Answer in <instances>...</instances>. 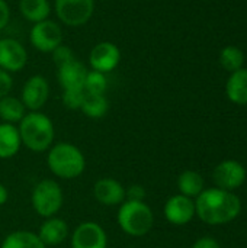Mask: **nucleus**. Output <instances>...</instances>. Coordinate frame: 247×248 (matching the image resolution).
Masks as SVG:
<instances>
[{"label": "nucleus", "instance_id": "nucleus-1", "mask_svg": "<svg viewBox=\"0 0 247 248\" xmlns=\"http://www.w3.org/2000/svg\"><path fill=\"white\" fill-rule=\"evenodd\" d=\"M242 211L237 195L218 187L204 189L195 198V215L208 225H224L234 221Z\"/></svg>", "mask_w": 247, "mask_h": 248}, {"label": "nucleus", "instance_id": "nucleus-2", "mask_svg": "<svg viewBox=\"0 0 247 248\" xmlns=\"http://www.w3.org/2000/svg\"><path fill=\"white\" fill-rule=\"evenodd\" d=\"M22 145L33 153L48 151L55 138V128L49 116L42 112H28L19 122Z\"/></svg>", "mask_w": 247, "mask_h": 248}, {"label": "nucleus", "instance_id": "nucleus-3", "mask_svg": "<svg viewBox=\"0 0 247 248\" xmlns=\"http://www.w3.org/2000/svg\"><path fill=\"white\" fill-rule=\"evenodd\" d=\"M47 164L49 171L64 180H73L83 174L86 158L79 147L71 142H57L48 150Z\"/></svg>", "mask_w": 247, "mask_h": 248}, {"label": "nucleus", "instance_id": "nucleus-4", "mask_svg": "<svg viewBox=\"0 0 247 248\" xmlns=\"http://www.w3.org/2000/svg\"><path fill=\"white\" fill-rule=\"evenodd\" d=\"M116 219L122 232L134 238L147 235L154 225L153 211L144 201H125L119 205Z\"/></svg>", "mask_w": 247, "mask_h": 248}, {"label": "nucleus", "instance_id": "nucleus-5", "mask_svg": "<svg viewBox=\"0 0 247 248\" xmlns=\"http://www.w3.org/2000/svg\"><path fill=\"white\" fill-rule=\"evenodd\" d=\"M64 203L61 186L52 179H44L35 185L31 193V205L42 218L55 217Z\"/></svg>", "mask_w": 247, "mask_h": 248}, {"label": "nucleus", "instance_id": "nucleus-6", "mask_svg": "<svg viewBox=\"0 0 247 248\" xmlns=\"http://www.w3.org/2000/svg\"><path fill=\"white\" fill-rule=\"evenodd\" d=\"M58 20L71 28L86 25L95 13V0H54Z\"/></svg>", "mask_w": 247, "mask_h": 248}, {"label": "nucleus", "instance_id": "nucleus-7", "mask_svg": "<svg viewBox=\"0 0 247 248\" xmlns=\"http://www.w3.org/2000/svg\"><path fill=\"white\" fill-rule=\"evenodd\" d=\"M29 42L39 52L51 54L58 45L63 44L61 25L51 19L33 23L29 31Z\"/></svg>", "mask_w": 247, "mask_h": 248}, {"label": "nucleus", "instance_id": "nucleus-8", "mask_svg": "<svg viewBox=\"0 0 247 248\" xmlns=\"http://www.w3.org/2000/svg\"><path fill=\"white\" fill-rule=\"evenodd\" d=\"M49 99L48 80L41 74L31 76L20 92V100L29 112L41 110Z\"/></svg>", "mask_w": 247, "mask_h": 248}, {"label": "nucleus", "instance_id": "nucleus-9", "mask_svg": "<svg viewBox=\"0 0 247 248\" xmlns=\"http://www.w3.org/2000/svg\"><path fill=\"white\" fill-rule=\"evenodd\" d=\"M121 62V49L111 41L98 42L89 54L90 68L103 74L112 73Z\"/></svg>", "mask_w": 247, "mask_h": 248}, {"label": "nucleus", "instance_id": "nucleus-10", "mask_svg": "<svg viewBox=\"0 0 247 248\" xmlns=\"http://www.w3.org/2000/svg\"><path fill=\"white\" fill-rule=\"evenodd\" d=\"M213 180L218 189L236 190L246 180V169L236 160H224L214 169Z\"/></svg>", "mask_w": 247, "mask_h": 248}, {"label": "nucleus", "instance_id": "nucleus-11", "mask_svg": "<svg viewBox=\"0 0 247 248\" xmlns=\"http://www.w3.org/2000/svg\"><path fill=\"white\" fill-rule=\"evenodd\" d=\"M71 248H108L106 231L98 222H82L73 231Z\"/></svg>", "mask_w": 247, "mask_h": 248}, {"label": "nucleus", "instance_id": "nucleus-12", "mask_svg": "<svg viewBox=\"0 0 247 248\" xmlns=\"http://www.w3.org/2000/svg\"><path fill=\"white\" fill-rule=\"evenodd\" d=\"M28 64L25 46L15 38L0 39V68L7 73H19Z\"/></svg>", "mask_w": 247, "mask_h": 248}, {"label": "nucleus", "instance_id": "nucleus-13", "mask_svg": "<svg viewBox=\"0 0 247 248\" xmlns=\"http://www.w3.org/2000/svg\"><path fill=\"white\" fill-rule=\"evenodd\" d=\"M165 218L167 222L176 227H182L189 224L195 217V202L194 199L183 196V195H175L167 199L165 203Z\"/></svg>", "mask_w": 247, "mask_h": 248}, {"label": "nucleus", "instance_id": "nucleus-14", "mask_svg": "<svg viewBox=\"0 0 247 248\" xmlns=\"http://www.w3.org/2000/svg\"><path fill=\"white\" fill-rule=\"evenodd\" d=\"M95 199L103 206H119L125 202V187L112 177H102L93 186Z\"/></svg>", "mask_w": 247, "mask_h": 248}, {"label": "nucleus", "instance_id": "nucleus-15", "mask_svg": "<svg viewBox=\"0 0 247 248\" xmlns=\"http://www.w3.org/2000/svg\"><path fill=\"white\" fill-rule=\"evenodd\" d=\"M87 71L86 65L74 58L70 62L57 67V80L63 90H84Z\"/></svg>", "mask_w": 247, "mask_h": 248}, {"label": "nucleus", "instance_id": "nucleus-16", "mask_svg": "<svg viewBox=\"0 0 247 248\" xmlns=\"http://www.w3.org/2000/svg\"><path fill=\"white\" fill-rule=\"evenodd\" d=\"M68 232L70 230L64 219L51 217V218H47L39 227L38 237L45 244V247H54V246L64 243L68 237Z\"/></svg>", "mask_w": 247, "mask_h": 248}, {"label": "nucleus", "instance_id": "nucleus-17", "mask_svg": "<svg viewBox=\"0 0 247 248\" xmlns=\"http://www.w3.org/2000/svg\"><path fill=\"white\" fill-rule=\"evenodd\" d=\"M22 147V140L16 125L1 122L0 124V160H9L15 157Z\"/></svg>", "mask_w": 247, "mask_h": 248}, {"label": "nucleus", "instance_id": "nucleus-18", "mask_svg": "<svg viewBox=\"0 0 247 248\" xmlns=\"http://www.w3.org/2000/svg\"><path fill=\"white\" fill-rule=\"evenodd\" d=\"M227 97L236 105H247V68H240L227 80Z\"/></svg>", "mask_w": 247, "mask_h": 248}, {"label": "nucleus", "instance_id": "nucleus-19", "mask_svg": "<svg viewBox=\"0 0 247 248\" xmlns=\"http://www.w3.org/2000/svg\"><path fill=\"white\" fill-rule=\"evenodd\" d=\"M19 12L25 20L33 25L48 19L51 3L49 0H19Z\"/></svg>", "mask_w": 247, "mask_h": 248}, {"label": "nucleus", "instance_id": "nucleus-20", "mask_svg": "<svg viewBox=\"0 0 247 248\" xmlns=\"http://www.w3.org/2000/svg\"><path fill=\"white\" fill-rule=\"evenodd\" d=\"M25 115H26V108L19 97L7 94V96L0 99V119H1V122L16 125L23 119Z\"/></svg>", "mask_w": 247, "mask_h": 248}, {"label": "nucleus", "instance_id": "nucleus-21", "mask_svg": "<svg viewBox=\"0 0 247 248\" xmlns=\"http://www.w3.org/2000/svg\"><path fill=\"white\" fill-rule=\"evenodd\" d=\"M0 248H47L32 231H13L4 237Z\"/></svg>", "mask_w": 247, "mask_h": 248}, {"label": "nucleus", "instance_id": "nucleus-22", "mask_svg": "<svg viewBox=\"0 0 247 248\" xmlns=\"http://www.w3.org/2000/svg\"><path fill=\"white\" fill-rule=\"evenodd\" d=\"M178 189L181 195L188 198H198L204 190V179L198 171L185 170L178 177Z\"/></svg>", "mask_w": 247, "mask_h": 248}, {"label": "nucleus", "instance_id": "nucleus-23", "mask_svg": "<svg viewBox=\"0 0 247 248\" xmlns=\"http://www.w3.org/2000/svg\"><path fill=\"white\" fill-rule=\"evenodd\" d=\"M84 116L90 119H100L109 110V102L105 94H89L84 93L83 105L80 108Z\"/></svg>", "mask_w": 247, "mask_h": 248}, {"label": "nucleus", "instance_id": "nucleus-24", "mask_svg": "<svg viewBox=\"0 0 247 248\" xmlns=\"http://www.w3.org/2000/svg\"><path fill=\"white\" fill-rule=\"evenodd\" d=\"M220 62L223 65L224 70L234 73L240 68H243V62H245V54L240 48L229 45L226 46L221 54H220Z\"/></svg>", "mask_w": 247, "mask_h": 248}, {"label": "nucleus", "instance_id": "nucleus-25", "mask_svg": "<svg viewBox=\"0 0 247 248\" xmlns=\"http://www.w3.org/2000/svg\"><path fill=\"white\" fill-rule=\"evenodd\" d=\"M83 89H84V93H89V94H105L108 89L106 74L95 71V70L87 71Z\"/></svg>", "mask_w": 247, "mask_h": 248}, {"label": "nucleus", "instance_id": "nucleus-26", "mask_svg": "<svg viewBox=\"0 0 247 248\" xmlns=\"http://www.w3.org/2000/svg\"><path fill=\"white\" fill-rule=\"evenodd\" d=\"M84 99V90H63V105L70 110H80Z\"/></svg>", "mask_w": 247, "mask_h": 248}, {"label": "nucleus", "instance_id": "nucleus-27", "mask_svg": "<svg viewBox=\"0 0 247 248\" xmlns=\"http://www.w3.org/2000/svg\"><path fill=\"white\" fill-rule=\"evenodd\" d=\"M51 54H52V61H54L55 67H60V65H63L66 62H70L71 60H74L73 49L70 46L64 45V44L58 45Z\"/></svg>", "mask_w": 247, "mask_h": 248}, {"label": "nucleus", "instance_id": "nucleus-28", "mask_svg": "<svg viewBox=\"0 0 247 248\" xmlns=\"http://www.w3.org/2000/svg\"><path fill=\"white\" fill-rule=\"evenodd\" d=\"M13 89V78L12 74L0 68V99L10 94Z\"/></svg>", "mask_w": 247, "mask_h": 248}, {"label": "nucleus", "instance_id": "nucleus-29", "mask_svg": "<svg viewBox=\"0 0 247 248\" xmlns=\"http://www.w3.org/2000/svg\"><path fill=\"white\" fill-rule=\"evenodd\" d=\"M125 201H144L146 190L141 185H132L128 189H125Z\"/></svg>", "mask_w": 247, "mask_h": 248}, {"label": "nucleus", "instance_id": "nucleus-30", "mask_svg": "<svg viewBox=\"0 0 247 248\" xmlns=\"http://www.w3.org/2000/svg\"><path fill=\"white\" fill-rule=\"evenodd\" d=\"M10 20V7L6 0H0V31H3Z\"/></svg>", "mask_w": 247, "mask_h": 248}, {"label": "nucleus", "instance_id": "nucleus-31", "mask_svg": "<svg viewBox=\"0 0 247 248\" xmlns=\"http://www.w3.org/2000/svg\"><path fill=\"white\" fill-rule=\"evenodd\" d=\"M191 248H220V244L211 237H202L197 240Z\"/></svg>", "mask_w": 247, "mask_h": 248}, {"label": "nucleus", "instance_id": "nucleus-32", "mask_svg": "<svg viewBox=\"0 0 247 248\" xmlns=\"http://www.w3.org/2000/svg\"><path fill=\"white\" fill-rule=\"evenodd\" d=\"M7 199H9V192L6 189V186L0 183V206H3L7 202Z\"/></svg>", "mask_w": 247, "mask_h": 248}]
</instances>
